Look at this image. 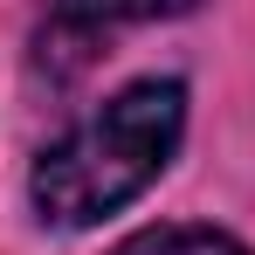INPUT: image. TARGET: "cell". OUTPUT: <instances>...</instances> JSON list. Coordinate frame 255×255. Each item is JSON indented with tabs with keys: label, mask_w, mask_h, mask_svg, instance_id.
Wrapping results in <instances>:
<instances>
[{
	"label": "cell",
	"mask_w": 255,
	"mask_h": 255,
	"mask_svg": "<svg viewBox=\"0 0 255 255\" xmlns=\"http://www.w3.org/2000/svg\"><path fill=\"white\" fill-rule=\"evenodd\" d=\"M179 131H186V90L172 76H145L118 90L104 111H90L69 138H55L35 159V179H28L35 214L55 228H97L104 214L138 200L166 172Z\"/></svg>",
	"instance_id": "6da1fadb"
},
{
	"label": "cell",
	"mask_w": 255,
	"mask_h": 255,
	"mask_svg": "<svg viewBox=\"0 0 255 255\" xmlns=\"http://www.w3.org/2000/svg\"><path fill=\"white\" fill-rule=\"evenodd\" d=\"M186 7H200V0H55V21L62 28H118V21H166Z\"/></svg>",
	"instance_id": "7a4b0ae2"
},
{
	"label": "cell",
	"mask_w": 255,
	"mask_h": 255,
	"mask_svg": "<svg viewBox=\"0 0 255 255\" xmlns=\"http://www.w3.org/2000/svg\"><path fill=\"white\" fill-rule=\"evenodd\" d=\"M118 255H255V249H242V242L221 235V228H145V235H131Z\"/></svg>",
	"instance_id": "3957f363"
}]
</instances>
